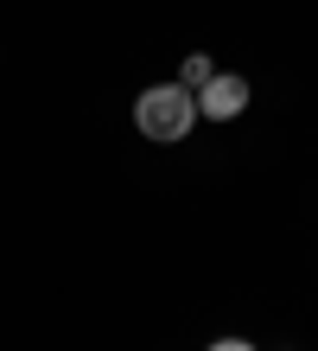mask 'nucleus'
I'll list each match as a JSON object with an SVG mask.
<instances>
[{
  "instance_id": "obj_1",
  "label": "nucleus",
  "mask_w": 318,
  "mask_h": 351,
  "mask_svg": "<svg viewBox=\"0 0 318 351\" xmlns=\"http://www.w3.org/2000/svg\"><path fill=\"white\" fill-rule=\"evenodd\" d=\"M191 121H198V96H191L185 84H153V90H140L134 96V128L146 141H185L191 134Z\"/></svg>"
},
{
  "instance_id": "obj_2",
  "label": "nucleus",
  "mask_w": 318,
  "mask_h": 351,
  "mask_svg": "<svg viewBox=\"0 0 318 351\" xmlns=\"http://www.w3.org/2000/svg\"><path fill=\"white\" fill-rule=\"evenodd\" d=\"M242 109H248V77H236V71H217L198 90V115L204 121H236Z\"/></svg>"
},
{
  "instance_id": "obj_3",
  "label": "nucleus",
  "mask_w": 318,
  "mask_h": 351,
  "mask_svg": "<svg viewBox=\"0 0 318 351\" xmlns=\"http://www.w3.org/2000/svg\"><path fill=\"white\" fill-rule=\"evenodd\" d=\"M210 77H217V64H210V58H204V51H191V58H185V71H178V84H185L191 96H198V90L210 84Z\"/></svg>"
},
{
  "instance_id": "obj_4",
  "label": "nucleus",
  "mask_w": 318,
  "mask_h": 351,
  "mask_svg": "<svg viewBox=\"0 0 318 351\" xmlns=\"http://www.w3.org/2000/svg\"><path fill=\"white\" fill-rule=\"evenodd\" d=\"M204 351H254L248 339H217V345H204Z\"/></svg>"
}]
</instances>
